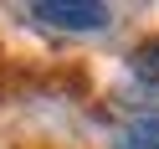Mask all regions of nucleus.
I'll use <instances>...</instances> for the list:
<instances>
[{
    "instance_id": "f03ea898",
    "label": "nucleus",
    "mask_w": 159,
    "mask_h": 149,
    "mask_svg": "<svg viewBox=\"0 0 159 149\" xmlns=\"http://www.w3.org/2000/svg\"><path fill=\"white\" fill-rule=\"evenodd\" d=\"M118 149H159V118H134L118 128Z\"/></svg>"
},
{
    "instance_id": "f257e3e1",
    "label": "nucleus",
    "mask_w": 159,
    "mask_h": 149,
    "mask_svg": "<svg viewBox=\"0 0 159 149\" xmlns=\"http://www.w3.org/2000/svg\"><path fill=\"white\" fill-rule=\"evenodd\" d=\"M31 16L41 26H57V31H103L113 21V11L103 0H36Z\"/></svg>"
},
{
    "instance_id": "7ed1b4c3",
    "label": "nucleus",
    "mask_w": 159,
    "mask_h": 149,
    "mask_svg": "<svg viewBox=\"0 0 159 149\" xmlns=\"http://www.w3.org/2000/svg\"><path fill=\"white\" fill-rule=\"evenodd\" d=\"M128 67H134V77H139V82L159 87V36H154V41H144V46H134Z\"/></svg>"
}]
</instances>
